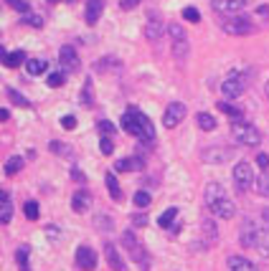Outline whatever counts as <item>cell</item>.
<instances>
[{
  "label": "cell",
  "mask_w": 269,
  "mask_h": 271,
  "mask_svg": "<svg viewBox=\"0 0 269 271\" xmlns=\"http://www.w3.org/2000/svg\"><path fill=\"white\" fill-rule=\"evenodd\" d=\"M145 167V157H125V160H117L115 170L117 173H132V170H142Z\"/></svg>",
  "instance_id": "ac0fdd59"
},
{
  "label": "cell",
  "mask_w": 269,
  "mask_h": 271,
  "mask_svg": "<svg viewBox=\"0 0 269 271\" xmlns=\"http://www.w3.org/2000/svg\"><path fill=\"white\" fill-rule=\"evenodd\" d=\"M264 94H267V99H269V81H267V86H264Z\"/></svg>",
  "instance_id": "f5cc1de1"
},
{
  "label": "cell",
  "mask_w": 269,
  "mask_h": 271,
  "mask_svg": "<svg viewBox=\"0 0 269 271\" xmlns=\"http://www.w3.org/2000/svg\"><path fill=\"white\" fill-rule=\"evenodd\" d=\"M23 213H26L28 220H38V203L36 201H28V203L23 205Z\"/></svg>",
  "instance_id": "d6a6232c"
},
{
  "label": "cell",
  "mask_w": 269,
  "mask_h": 271,
  "mask_svg": "<svg viewBox=\"0 0 269 271\" xmlns=\"http://www.w3.org/2000/svg\"><path fill=\"white\" fill-rule=\"evenodd\" d=\"M104 183H107V190H109V198H112L115 203H120V201H122V190H120V183H117L115 173H107V175H104Z\"/></svg>",
  "instance_id": "ffe728a7"
},
{
  "label": "cell",
  "mask_w": 269,
  "mask_h": 271,
  "mask_svg": "<svg viewBox=\"0 0 269 271\" xmlns=\"http://www.w3.org/2000/svg\"><path fill=\"white\" fill-rule=\"evenodd\" d=\"M104 13V0H86V8H84V20L89 26H97L99 15Z\"/></svg>",
  "instance_id": "9a60e30c"
},
{
  "label": "cell",
  "mask_w": 269,
  "mask_h": 271,
  "mask_svg": "<svg viewBox=\"0 0 269 271\" xmlns=\"http://www.w3.org/2000/svg\"><path fill=\"white\" fill-rule=\"evenodd\" d=\"M20 170H23V157H18V155H15V157H8V162H5V175L13 178V175L20 173Z\"/></svg>",
  "instance_id": "484cf974"
},
{
  "label": "cell",
  "mask_w": 269,
  "mask_h": 271,
  "mask_svg": "<svg viewBox=\"0 0 269 271\" xmlns=\"http://www.w3.org/2000/svg\"><path fill=\"white\" fill-rule=\"evenodd\" d=\"M218 109H221L223 114H229L231 119H241V109H236V107L229 104V102H218Z\"/></svg>",
  "instance_id": "f1b7e54d"
},
{
  "label": "cell",
  "mask_w": 269,
  "mask_h": 271,
  "mask_svg": "<svg viewBox=\"0 0 269 271\" xmlns=\"http://www.w3.org/2000/svg\"><path fill=\"white\" fill-rule=\"evenodd\" d=\"M132 226H134V228H142V226H147V218H145V215H132Z\"/></svg>",
  "instance_id": "bcb514c9"
},
{
  "label": "cell",
  "mask_w": 269,
  "mask_h": 271,
  "mask_svg": "<svg viewBox=\"0 0 269 271\" xmlns=\"http://www.w3.org/2000/svg\"><path fill=\"white\" fill-rule=\"evenodd\" d=\"M134 205H137V208H147V205L152 203V198H150V193H145V190H137V193H134Z\"/></svg>",
  "instance_id": "836d02e7"
},
{
  "label": "cell",
  "mask_w": 269,
  "mask_h": 271,
  "mask_svg": "<svg viewBox=\"0 0 269 271\" xmlns=\"http://www.w3.org/2000/svg\"><path fill=\"white\" fill-rule=\"evenodd\" d=\"M97 226H99V228H102V226H104V228H112V220H109V215H97Z\"/></svg>",
  "instance_id": "f6af8a7d"
},
{
  "label": "cell",
  "mask_w": 269,
  "mask_h": 271,
  "mask_svg": "<svg viewBox=\"0 0 269 271\" xmlns=\"http://www.w3.org/2000/svg\"><path fill=\"white\" fill-rule=\"evenodd\" d=\"M66 3H74V0H66Z\"/></svg>",
  "instance_id": "db71d44e"
},
{
  "label": "cell",
  "mask_w": 269,
  "mask_h": 271,
  "mask_svg": "<svg viewBox=\"0 0 269 271\" xmlns=\"http://www.w3.org/2000/svg\"><path fill=\"white\" fill-rule=\"evenodd\" d=\"M244 89H246V79H244L241 71H231V73L223 79V84H221V91H223L226 99H236V96H241Z\"/></svg>",
  "instance_id": "52a82bcc"
},
{
  "label": "cell",
  "mask_w": 269,
  "mask_h": 271,
  "mask_svg": "<svg viewBox=\"0 0 269 271\" xmlns=\"http://www.w3.org/2000/svg\"><path fill=\"white\" fill-rule=\"evenodd\" d=\"M15 259H18L20 271H31V269H28V246H20V249L15 251Z\"/></svg>",
  "instance_id": "f546056e"
},
{
  "label": "cell",
  "mask_w": 269,
  "mask_h": 271,
  "mask_svg": "<svg viewBox=\"0 0 269 271\" xmlns=\"http://www.w3.org/2000/svg\"><path fill=\"white\" fill-rule=\"evenodd\" d=\"M196 122H198V127L206 130V132H211V130H216V119L208 114V112H201L198 117H196Z\"/></svg>",
  "instance_id": "83f0119b"
},
{
  "label": "cell",
  "mask_w": 269,
  "mask_h": 271,
  "mask_svg": "<svg viewBox=\"0 0 269 271\" xmlns=\"http://www.w3.org/2000/svg\"><path fill=\"white\" fill-rule=\"evenodd\" d=\"M122 243H125V251L130 254V259H132L134 264H140L142 269H147V251H145V246L134 238L132 231H125V236H122Z\"/></svg>",
  "instance_id": "8992f818"
},
{
  "label": "cell",
  "mask_w": 269,
  "mask_h": 271,
  "mask_svg": "<svg viewBox=\"0 0 269 271\" xmlns=\"http://www.w3.org/2000/svg\"><path fill=\"white\" fill-rule=\"evenodd\" d=\"M203 201L208 205V210L216 215V218H234V213H236V205L234 201L226 195V190L218 185V183H208L206 185V190H203Z\"/></svg>",
  "instance_id": "6da1fadb"
},
{
  "label": "cell",
  "mask_w": 269,
  "mask_h": 271,
  "mask_svg": "<svg viewBox=\"0 0 269 271\" xmlns=\"http://www.w3.org/2000/svg\"><path fill=\"white\" fill-rule=\"evenodd\" d=\"M168 33H170V46H173V56L178 61H183L188 56V36L186 31L178 26V23H170L168 26Z\"/></svg>",
  "instance_id": "5b68a950"
},
{
  "label": "cell",
  "mask_w": 269,
  "mask_h": 271,
  "mask_svg": "<svg viewBox=\"0 0 269 271\" xmlns=\"http://www.w3.org/2000/svg\"><path fill=\"white\" fill-rule=\"evenodd\" d=\"M257 190H259L262 195H267V198H269V175H262V178L257 180Z\"/></svg>",
  "instance_id": "ab89813d"
},
{
  "label": "cell",
  "mask_w": 269,
  "mask_h": 271,
  "mask_svg": "<svg viewBox=\"0 0 269 271\" xmlns=\"http://www.w3.org/2000/svg\"><path fill=\"white\" fill-rule=\"evenodd\" d=\"M8 96H10V102L18 104V107H28V104H31V102H28L20 91H15V89H8Z\"/></svg>",
  "instance_id": "e575fe53"
},
{
  "label": "cell",
  "mask_w": 269,
  "mask_h": 271,
  "mask_svg": "<svg viewBox=\"0 0 269 271\" xmlns=\"http://www.w3.org/2000/svg\"><path fill=\"white\" fill-rule=\"evenodd\" d=\"M259 15H264V18H269V8H267V5H262V8H259Z\"/></svg>",
  "instance_id": "f907efd6"
},
{
  "label": "cell",
  "mask_w": 269,
  "mask_h": 271,
  "mask_svg": "<svg viewBox=\"0 0 269 271\" xmlns=\"http://www.w3.org/2000/svg\"><path fill=\"white\" fill-rule=\"evenodd\" d=\"M257 226L252 223V220H244L241 223V228H239V243L244 246V249H257Z\"/></svg>",
  "instance_id": "4fadbf2b"
},
{
  "label": "cell",
  "mask_w": 269,
  "mask_h": 271,
  "mask_svg": "<svg viewBox=\"0 0 269 271\" xmlns=\"http://www.w3.org/2000/svg\"><path fill=\"white\" fill-rule=\"evenodd\" d=\"M203 233L208 236V241H211V243L216 241V236H218V233H216V226H213V220H211V218H206V220H203Z\"/></svg>",
  "instance_id": "d590c367"
},
{
  "label": "cell",
  "mask_w": 269,
  "mask_h": 271,
  "mask_svg": "<svg viewBox=\"0 0 269 271\" xmlns=\"http://www.w3.org/2000/svg\"><path fill=\"white\" fill-rule=\"evenodd\" d=\"M81 104H84V107H92V104H94V86H92V79L84 81V89H81Z\"/></svg>",
  "instance_id": "4316f807"
},
{
  "label": "cell",
  "mask_w": 269,
  "mask_h": 271,
  "mask_svg": "<svg viewBox=\"0 0 269 271\" xmlns=\"http://www.w3.org/2000/svg\"><path fill=\"white\" fill-rule=\"evenodd\" d=\"M61 127H64V130H74V127H76V119H74L71 114L61 117Z\"/></svg>",
  "instance_id": "7bdbcfd3"
},
{
  "label": "cell",
  "mask_w": 269,
  "mask_h": 271,
  "mask_svg": "<svg viewBox=\"0 0 269 271\" xmlns=\"http://www.w3.org/2000/svg\"><path fill=\"white\" fill-rule=\"evenodd\" d=\"M163 33H165V26L160 23L158 13H152V15H150V20H147V26H145V36H147L150 41H158Z\"/></svg>",
  "instance_id": "e0dca14e"
},
{
  "label": "cell",
  "mask_w": 269,
  "mask_h": 271,
  "mask_svg": "<svg viewBox=\"0 0 269 271\" xmlns=\"http://www.w3.org/2000/svg\"><path fill=\"white\" fill-rule=\"evenodd\" d=\"M140 3H142V0H120V8H122V10H132Z\"/></svg>",
  "instance_id": "ee69618b"
},
{
  "label": "cell",
  "mask_w": 269,
  "mask_h": 271,
  "mask_svg": "<svg viewBox=\"0 0 269 271\" xmlns=\"http://www.w3.org/2000/svg\"><path fill=\"white\" fill-rule=\"evenodd\" d=\"M229 271H259V269L244 256H231L229 259Z\"/></svg>",
  "instance_id": "44dd1931"
},
{
  "label": "cell",
  "mask_w": 269,
  "mask_h": 271,
  "mask_svg": "<svg viewBox=\"0 0 269 271\" xmlns=\"http://www.w3.org/2000/svg\"><path fill=\"white\" fill-rule=\"evenodd\" d=\"M10 218H13L10 195H8V193H0V220H3V223H10Z\"/></svg>",
  "instance_id": "7402d4cb"
},
{
  "label": "cell",
  "mask_w": 269,
  "mask_h": 271,
  "mask_svg": "<svg viewBox=\"0 0 269 271\" xmlns=\"http://www.w3.org/2000/svg\"><path fill=\"white\" fill-rule=\"evenodd\" d=\"M5 119H10V112L8 109H0V122H5Z\"/></svg>",
  "instance_id": "681fc988"
},
{
  "label": "cell",
  "mask_w": 269,
  "mask_h": 271,
  "mask_svg": "<svg viewBox=\"0 0 269 271\" xmlns=\"http://www.w3.org/2000/svg\"><path fill=\"white\" fill-rule=\"evenodd\" d=\"M51 3H56V0H51Z\"/></svg>",
  "instance_id": "11a10c76"
},
{
  "label": "cell",
  "mask_w": 269,
  "mask_h": 271,
  "mask_svg": "<svg viewBox=\"0 0 269 271\" xmlns=\"http://www.w3.org/2000/svg\"><path fill=\"white\" fill-rule=\"evenodd\" d=\"M71 208H74L76 213H86V210L92 208V195H89L86 190H76L74 198H71Z\"/></svg>",
  "instance_id": "d6986e66"
},
{
  "label": "cell",
  "mask_w": 269,
  "mask_h": 271,
  "mask_svg": "<svg viewBox=\"0 0 269 271\" xmlns=\"http://www.w3.org/2000/svg\"><path fill=\"white\" fill-rule=\"evenodd\" d=\"M183 18L191 20V23H198V20H201V13H198L196 8H183Z\"/></svg>",
  "instance_id": "8d00e7d4"
},
{
  "label": "cell",
  "mask_w": 269,
  "mask_h": 271,
  "mask_svg": "<svg viewBox=\"0 0 269 271\" xmlns=\"http://www.w3.org/2000/svg\"><path fill=\"white\" fill-rule=\"evenodd\" d=\"M221 28L229 33V36H249V33H254L257 28H254V23L246 18V15H226V20H221Z\"/></svg>",
  "instance_id": "277c9868"
},
{
  "label": "cell",
  "mask_w": 269,
  "mask_h": 271,
  "mask_svg": "<svg viewBox=\"0 0 269 271\" xmlns=\"http://www.w3.org/2000/svg\"><path fill=\"white\" fill-rule=\"evenodd\" d=\"M231 157H234L231 147H208V150H203V162H208V165H221V162H229Z\"/></svg>",
  "instance_id": "30bf717a"
},
{
  "label": "cell",
  "mask_w": 269,
  "mask_h": 271,
  "mask_svg": "<svg viewBox=\"0 0 269 271\" xmlns=\"http://www.w3.org/2000/svg\"><path fill=\"white\" fill-rule=\"evenodd\" d=\"M23 61H26V54H23V51H10V54H8V51H3V64H5L8 68L20 66Z\"/></svg>",
  "instance_id": "603a6c76"
},
{
  "label": "cell",
  "mask_w": 269,
  "mask_h": 271,
  "mask_svg": "<svg viewBox=\"0 0 269 271\" xmlns=\"http://www.w3.org/2000/svg\"><path fill=\"white\" fill-rule=\"evenodd\" d=\"M234 180H236V188H239V190H249L252 183H254L252 165H249V162H236V167H234Z\"/></svg>",
  "instance_id": "9c48e42d"
},
{
  "label": "cell",
  "mask_w": 269,
  "mask_h": 271,
  "mask_svg": "<svg viewBox=\"0 0 269 271\" xmlns=\"http://www.w3.org/2000/svg\"><path fill=\"white\" fill-rule=\"evenodd\" d=\"M20 20H23V23H28V26H33V28H41V26H43V18H41V15H36V13H31V10H28V13H23V18H20Z\"/></svg>",
  "instance_id": "1f68e13d"
},
{
  "label": "cell",
  "mask_w": 269,
  "mask_h": 271,
  "mask_svg": "<svg viewBox=\"0 0 269 271\" xmlns=\"http://www.w3.org/2000/svg\"><path fill=\"white\" fill-rule=\"evenodd\" d=\"M231 137L239 142V144H246V147H257L262 142L259 130L252 125V122H244V119H234L231 125Z\"/></svg>",
  "instance_id": "3957f363"
},
{
  "label": "cell",
  "mask_w": 269,
  "mask_h": 271,
  "mask_svg": "<svg viewBox=\"0 0 269 271\" xmlns=\"http://www.w3.org/2000/svg\"><path fill=\"white\" fill-rule=\"evenodd\" d=\"M211 8L221 15H234L246 8V0H211Z\"/></svg>",
  "instance_id": "7c38bea8"
},
{
  "label": "cell",
  "mask_w": 269,
  "mask_h": 271,
  "mask_svg": "<svg viewBox=\"0 0 269 271\" xmlns=\"http://www.w3.org/2000/svg\"><path fill=\"white\" fill-rule=\"evenodd\" d=\"M49 68V61L46 59H28L26 61V71L31 73V76H38V73H43Z\"/></svg>",
  "instance_id": "cb8c5ba5"
},
{
  "label": "cell",
  "mask_w": 269,
  "mask_h": 271,
  "mask_svg": "<svg viewBox=\"0 0 269 271\" xmlns=\"http://www.w3.org/2000/svg\"><path fill=\"white\" fill-rule=\"evenodd\" d=\"M99 132H102V135H107V137H112V135H115V125H112V122H107V119H102V122H99Z\"/></svg>",
  "instance_id": "b9f144b4"
},
{
  "label": "cell",
  "mask_w": 269,
  "mask_h": 271,
  "mask_svg": "<svg viewBox=\"0 0 269 271\" xmlns=\"http://www.w3.org/2000/svg\"><path fill=\"white\" fill-rule=\"evenodd\" d=\"M175 215H178V208H168V210H163V213L158 215V226H160V228H170L173 220H175Z\"/></svg>",
  "instance_id": "d4e9b609"
},
{
  "label": "cell",
  "mask_w": 269,
  "mask_h": 271,
  "mask_svg": "<svg viewBox=\"0 0 269 271\" xmlns=\"http://www.w3.org/2000/svg\"><path fill=\"white\" fill-rule=\"evenodd\" d=\"M262 218H264V223H269V208H264V210H262Z\"/></svg>",
  "instance_id": "816d5d0a"
},
{
  "label": "cell",
  "mask_w": 269,
  "mask_h": 271,
  "mask_svg": "<svg viewBox=\"0 0 269 271\" xmlns=\"http://www.w3.org/2000/svg\"><path fill=\"white\" fill-rule=\"evenodd\" d=\"M51 152H59V155H74V150L69 144H61V142H51Z\"/></svg>",
  "instance_id": "f35d334b"
},
{
  "label": "cell",
  "mask_w": 269,
  "mask_h": 271,
  "mask_svg": "<svg viewBox=\"0 0 269 271\" xmlns=\"http://www.w3.org/2000/svg\"><path fill=\"white\" fill-rule=\"evenodd\" d=\"M59 61L64 71H76L79 68V56H76V48L74 46H61L59 51Z\"/></svg>",
  "instance_id": "5bb4252c"
},
{
  "label": "cell",
  "mask_w": 269,
  "mask_h": 271,
  "mask_svg": "<svg viewBox=\"0 0 269 271\" xmlns=\"http://www.w3.org/2000/svg\"><path fill=\"white\" fill-rule=\"evenodd\" d=\"M122 130H125L127 135L140 137V139H147V142L155 139V127H152V122H150L140 109H134V107L122 114Z\"/></svg>",
  "instance_id": "7a4b0ae2"
},
{
  "label": "cell",
  "mask_w": 269,
  "mask_h": 271,
  "mask_svg": "<svg viewBox=\"0 0 269 271\" xmlns=\"http://www.w3.org/2000/svg\"><path fill=\"white\" fill-rule=\"evenodd\" d=\"M5 3H8L13 10H18L20 15H23V13H28V3H26V0H5Z\"/></svg>",
  "instance_id": "74e56055"
},
{
  "label": "cell",
  "mask_w": 269,
  "mask_h": 271,
  "mask_svg": "<svg viewBox=\"0 0 269 271\" xmlns=\"http://www.w3.org/2000/svg\"><path fill=\"white\" fill-rule=\"evenodd\" d=\"M257 162H259V167H264V170H267V167H269V155H267V152H262V155L257 157Z\"/></svg>",
  "instance_id": "c3c4849f"
},
{
  "label": "cell",
  "mask_w": 269,
  "mask_h": 271,
  "mask_svg": "<svg viewBox=\"0 0 269 271\" xmlns=\"http://www.w3.org/2000/svg\"><path fill=\"white\" fill-rule=\"evenodd\" d=\"M104 259H107V264L112 266L115 271H122L125 269V261H122V256H120V251L115 249V243H104Z\"/></svg>",
  "instance_id": "2e32d148"
},
{
  "label": "cell",
  "mask_w": 269,
  "mask_h": 271,
  "mask_svg": "<svg viewBox=\"0 0 269 271\" xmlns=\"http://www.w3.org/2000/svg\"><path fill=\"white\" fill-rule=\"evenodd\" d=\"M46 236H49L51 241H59V228H56V226H49V228H46Z\"/></svg>",
  "instance_id": "7dc6e473"
},
{
  "label": "cell",
  "mask_w": 269,
  "mask_h": 271,
  "mask_svg": "<svg viewBox=\"0 0 269 271\" xmlns=\"http://www.w3.org/2000/svg\"><path fill=\"white\" fill-rule=\"evenodd\" d=\"M49 86L51 89H59V86H64V81H66V76H64V71H54V73H49Z\"/></svg>",
  "instance_id": "4dcf8cb0"
},
{
  "label": "cell",
  "mask_w": 269,
  "mask_h": 271,
  "mask_svg": "<svg viewBox=\"0 0 269 271\" xmlns=\"http://www.w3.org/2000/svg\"><path fill=\"white\" fill-rule=\"evenodd\" d=\"M76 266L81 271H94L97 269V254L89 246H79L76 249Z\"/></svg>",
  "instance_id": "8fae6325"
},
{
  "label": "cell",
  "mask_w": 269,
  "mask_h": 271,
  "mask_svg": "<svg viewBox=\"0 0 269 271\" xmlns=\"http://www.w3.org/2000/svg\"><path fill=\"white\" fill-rule=\"evenodd\" d=\"M186 104L183 102H170L168 107H165V112H163V125H165V130H173V127H178L183 119H186Z\"/></svg>",
  "instance_id": "ba28073f"
},
{
  "label": "cell",
  "mask_w": 269,
  "mask_h": 271,
  "mask_svg": "<svg viewBox=\"0 0 269 271\" xmlns=\"http://www.w3.org/2000/svg\"><path fill=\"white\" fill-rule=\"evenodd\" d=\"M99 150H102L104 155H112V152H115V144H112V139H109V137H102V142H99Z\"/></svg>",
  "instance_id": "60d3db41"
}]
</instances>
